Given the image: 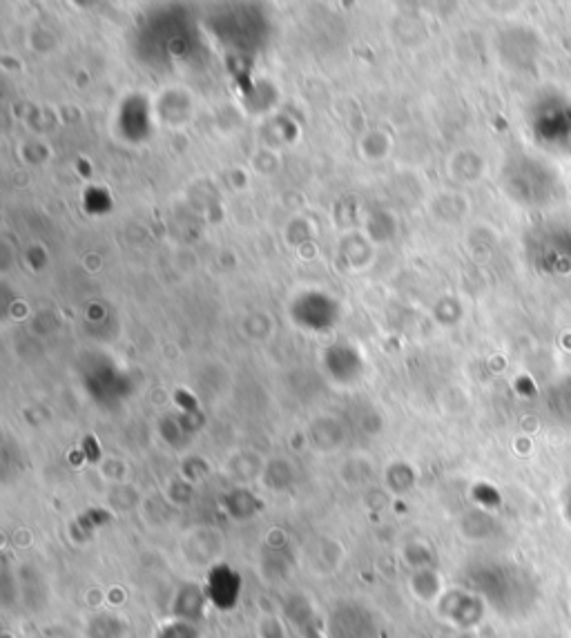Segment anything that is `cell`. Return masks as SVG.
Returning a JSON list of instances; mask_svg holds the SVG:
<instances>
[{
  "instance_id": "cell-4",
  "label": "cell",
  "mask_w": 571,
  "mask_h": 638,
  "mask_svg": "<svg viewBox=\"0 0 571 638\" xmlns=\"http://www.w3.org/2000/svg\"><path fill=\"white\" fill-rule=\"evenodd\" d=\"M87 634L92 638H123L125 625L114 616H99L94 618L92 625H87Z\"/></svg>"
},
{
  "instance_id": "cell-2",
  "label": "cell",
  "mask_w": 571,
  "mask_h": 638,
  "mask_svg": "<svg viewBox=\"0 0 571 638\" xmlns=\"http://www.w3.org/2000/svg\"><path fill=\"white\" fill-rule=\"evenodd\" d=\"M208 601L219 609H232L241 596V578L228 565H215L208 574Z\"/></svg>"
},
{
  "instance_id": "cell-1",
  "label": "cell",
  "mask_w": 571,
  "mask_h": 638,
  "mask_svg": "<svg viewBox=\"0 0 571 638\" xmlns=\"http://www.w3.org/2000/svg\"><path fill=\"white\" fill-rule=\"evenodd\" d=\"M331 634L333 638H373L375 623L364 607L342 605L333 612Z\"/></svg>"
},
{
  "instance_id": "cell-5",
  "label": "cell",
  "mask_w": 571,
  "mask_h": 638,
  "mask_svg": "<svg viewBox=\"0 0 571 638\" xmlns=\"http://www.w3.org/2000/svg\"><path fill=\"white\" fill-rule=\"evenodd\" d=\"M157 638H199V632H197V625L174 618V623L161 627Z\"/></svg>"
},
{
  "instance_id": "cell-3",
  "label": "cell",
  "mask_w": 571,
  "mask_h": 638,
  "mask_svg": "<svg viewBox=\"0 0 571 638\" xmlns=\"http://www.w3.org/2000/svg\"><path fill=\"white\" fill-rule=\"evenodd\" d=\"M208 605V594L206 589H201L197 585H186L181 587V592L174 598V618L186 623H199L203 614H206Z\"/></svg>"
}]
</instances>
